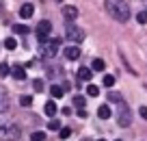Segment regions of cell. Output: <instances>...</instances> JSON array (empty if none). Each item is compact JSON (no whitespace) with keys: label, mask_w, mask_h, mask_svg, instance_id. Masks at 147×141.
I'll return each mask as SVG.
<instances>
[{"label":"cell","mask_w":147,"mask_h":141,"mask_svg":"<svg viewBox=\"0 0 147 141\" xmlns=\"http://www.w3.org/2000/svg\"><path fill=\"white\" fill-rule=\"evenodd\" d=\"M104 7H106V11H108V15H110V18H115L117 22L125 24L130 20V7H128L125 0H106Z\"/></svg>","instance_id":"6da1fadb"},{"label":"cell","mask_w":147,"mask_h":141,"mask_svg":"<svg viewBox=\"0 0 147 141\" xmlns=\"http://www.w3.org/2000/svg\"><path fill=\"white\" fill-rule=\"evenodd\" d=\"M0 139H2V141H18V139H20V128H18V124L0 122Z\"/></svg>","instance_id":"7a4b0ae2"},{"label":"cell","mask_w":147,"mask_h":141,"mask_svg":"<svg viewBox=\"0 0 147 141\" xmlns=\"http://www.w3.org/2000/svg\"><path fill=\"white\" fill-rule=\"evenodd\" d=\"M61 48V39H46L41 44V50H39V54L43 57V59H54L56 52H59Z\"/></svg>","instance_id":"3957f363"},{"label":"cell","mask_w":147,"mask_h":141,"mask_svg":"<svg viewBox=\"0 0 147 141\" xmlns=\"http://www.w3.org/2000/svg\"><path fill=\"white\" fill-rule=\"evenodd\" d=\"M117 124H119L121 128H128L130 124H132V113H130L128 104H125L123 100L119 102V109H117Z\"/></svg>","instance_id":"277c9868"},{"label":"cell","mask_w":147,"mask_h":141,"mask_svg":"<svg viewBox=\"0 0 147 141\" xmlns=\"http://www.w3.org/2000/svg\"><path fill=\"white\" fill-rule=\"evenodd\" d=\"M65 37H67L69 41H76V44H78V41H82L84 39V31L80 26H76V24H65Z\"/></svg>","instance_id":"5b68a950"},{"label":"cell","mask_w":147,"mask_h":141,"mask_svg":"<svg viewBox=\"0 0 147 141\" xmlns=\"http://www.w3.org/2000/svg\"><path fill=\"white\" fill-rule=\"evenodd\" d=\"M50 33H52V24L48 22V20L39 22V26H37V39H39V41L43 44V41L48 39V35H50Z\"/></svg>","instance_id":"8992f818"},{"label":"cell","mask_w":147,"mask_h":141,"mask_svg":"<svg viewBox=\"0 0 147 141\" xmlns=\"http://www.w3.org/2000/svg\"><path fill=\"white\" fill-rule=\"evenodd\" d=\"M11 104V98H9V91L5 89V87L0 85V113H5L7 109H9Z\"/></svg>","instance_id":"52a82bcc"},{"label":"cell","mask_w":147,"mask_h":141,"mask_svg":"<svg viewBox=\"0 0 147 141\" xmlns=\"http://www.w3.org/2000/svg\"><path fill=\"white\" fill-rule=\"evenodd\" d=\"M63 57H65V59H69V61L80 59V48H78V46H67V48L63 50Z\"/></svg>","instance_id":"ba28073f"},{"label":"cell","mask_w":147,"mask_h":141,"mask_svg":"<svg viewBox=\"0 0 147 141\" xmlns=\"http://www.w3.org/2000/svg\"><path fill=\"white\" fill-rule=\"evenodd\" d=\"M63 18L65 20H76L78 18V7H74V5H67V7H63Z\"/></svg>","instance_id":"9c48e42d"},{"label":"cell","mask_w":147,"mask_h":141,"mask_svg":"<svg viewBox=\"0 0 147 141\" xmlns=\"http://www.w3.org/2000/svg\"><path fill=\"white\" fill-rule=\"evenodd\" d=\"M32 13H35V7L30 5V2H26V5H22V9H20V18L22 20H30Z\"/></svg>","instance_id":"30bf717a"},{"label":"cell","mask_w":147,"mask_h":141,"mask_svg":"<svg viewBox=\"0 0 147 141\" xmlns=\"http://www.w3.org/2000/svg\"><path fill=\"white\" fill-rule=\"evenodd\" d=\"M56 111H59V109H56V104H54V100H48V102H46V106H43V113H46V115H48V117H52V119H54V115H56Z\"/></svg>","instance_id":"8fae6325"},{"label":"cell","mask_w":147,"mask_h":141,"mask_svg":"<svg viewBox=\"0 0 147 141\" xmlns=\"http://www.w3.org/2000/svg\"><path fill=\"white\" fill-rule=\"evenodd\" d=\"M93 78V72H91V67H80L78 69V80H84V82H89Z\"/></svg>","instance_id":"7c38bea8"},{"label":"cell","mask_w":147,"mask_h":141,"mask_svg":"<svg viewBox=\"0 0 147 141\" xmlns=\"http://www.w3.org/2000/svg\"><path fill=\"white\" fill-rule=\"evenodd\" d=\"M11 74H13L18 80H24V78H26V69H24L22 65H13V67H11Z\"/></svg>","instance_id":"4fadbf2b"},{"label":"cell","mask_w":147,"mask_h":141,"mask_svg":"<svg viewBox=\"0 0 147 141\" xmlns=\"http://www.w3.org/2000/svg\"><path fill=\"white\" fill-rule=\"evenodd\" d=\"M110 115H113V111H110L108 104H102L100 109H97V117H100V119H108Z\"/></svg>","instance_id":"5bb4252c"},{"label":"cell","mask_w":147,"mask_h":141,"mask_svg":"<svg viewBox=\"0 0 147 141\" xmlns=\"http://www.w3.org/2000/svg\"><path fill=\"white\" fill-rule=\"evenodd\" d=\"M104 67H106L104 59H93V63H91V72H102Z\"/></svg>","instance_id":"9a60e30c"},{"label":"cell","mask_w":147,"mask_h":141,"mask_svg":"<svg viewBox=\"0 0 147 141\" xmlns=\"http://www.w3.org/2000/svg\"><path fill=\"white\" fill-rule=\"evenodd\" d=\"M50 93H52V98H56V100L65 96V93H63V89H61V85H52V87H50Z\"/></svg>","instance_id":"2e32d148"},{"label":"cell","mask_w":147,"mask_h":141,"mask_svg":"<svg viewBox=\"0 0 147 141\" xmlns=\"http://www.w3.org/2000/svg\"><path fill=\"white\" fill-rule=\"evenodd\" d=\"M5 48L7 50H15V48H18V41H15L13 37H7L5 39Z\"/></svg>","instance_id":"e0dca14e"},{"label":"cell","mask_w":147,"mask_h":141,"mask_svg":"<svg viewBox=\"0 0 147 141\" xmlns=\"http://www.w3.org/2000/svg\"><path fill=\"white\" fill-rule=\"evenodd\" d=\"M74 104H76V109H78V111H82L84 104H87V100H84L82 96H76V98H74Z\"/></svg>","instance_id":"ac0fdd59"},{"label":"cell","mask_w":147,"mask_h":141,"mask_svg":"<svg viewBox=\"0 0 147 141\" xmlns=\"http://www.w3.org/2000/svg\"><path fill=\"white\" fill-rule=\"evenodd\" d=\"M13 31L18 33V35H26V33H28V26H26V24H13Z\"/></svg>","instance_id":"d6986e66"},{"label":"cell","mask_w":147,"mask_h":141,"mask_svg":"<svg viewBox=\"0 0 147 141\" xmlns=\"http://www.w3.org/2000/svg\"><path fill=\"white\" fill-rule=\"evenodd\" d=\"M30 141H46V132H41V130H35L30 135Z\"/></svg>","instance_id":"ffe728a7"},{"label":"cell","mask_w":147,"mask_h":141,"mask_svg":"<svg viewBox=\"0 0 147 141\" xmlns=\"http://www.w3.org/2000/svg\"><path fill=\"white\" fill-rule=\"evenodd\" d=\"M136 22L138 24H147V9H143V11L136 13Z\"/></svg>","instance_id":"44dd1931"},{"label":"cell","mask_w":147,"mask_h":141,"mask_svg":"<svg viewBox=\"0 0 147 141\" xmlns=\"http://www.w3.org/2000/svg\"><path fill=\"white\" fill-rule=\"evenodd\" d=\"M87 93H89L91 98H97V96H100V87H95V85H89V87H87Z\"/></svg>","instance_id":"7402d4cb"},{"label":"cell","mask_w":147,"mask_h":141,"mask_svg":"<svg viewBox=\"0 0 147 141\" xmlns=\"http://www.w3.org/2000/svg\"><path fill=\"white\" fill-rule=\"evenodd\" d=\"M11 74V65L9 63H0V76H9Z\"/></svg>","instance_id":"603a6c76"},{"label":"cell","mask_w":147,"mask_h":141,"mask_svg":"<svg viewBox=\"0 0 147 141\" xmlns=\"http://www.w3.org/2000/svg\"><path fill=\"white\" fill-rule=\"evenodd\" d=\"M32 87H35L37 93H41V91H43V80H41V78H35V80H32Z\"/></svg>","instance_id":"cb8c5ba5"},{"label":"cell","mask_w":147,"mask_h":141,"mask_svg":"<svg viewBox=\"0 0 147 141\" xmlns=\"http://www.w3.org/2000/svg\"><path fill=\"white\" fill-rule=\"evenodd\" d=\"M20 104L22 106H30L32 104V96H22L20 98Z\"/></svg>","instance_id":"d4e9b609"},{"label":"cell","mask_w":147,"mask_h":141,"mask_svg":"<svg viewBox=\"0 0 147 141\" xmlns=\"http://www.w3.org/2000/svg\"><path fill=\"white\" fill-rule=\"evenodd\" d=\"M115 85V76H104V87H113Z\"/></svg>","instance_id":"484cf974"},{"label":"cell","mask_w":147,"mask_h":141,"mask_svg":"<svg viewBox=\"0 0 147 141\" xmlns=\"http://www.w3.org/2000/svg\"><path fill=\"white\" fill-rule=\"evenodd\" d=\"M48 128H50V130H59V128H61V124L56 122V119H50V124H48Z\"/></svg>","instance_id":"4316f807"},{"label":"cell","mask_w":147,"mask_h":141,"mask_svg":"<svg viewBox=\"0 0 147 141\" xmlns=\"http://www.w3.org/2000/svg\"><path fill=\"white\" fill-rule=\"evenodd\" d=\"M108 100L110 102H121V96L119 93H108Z\"/></svg>","instance_id":"83f0119b"},{"label":"cell","mask_w":147,"mask_h":141,"mask_svg":"<svg viewBox=\"0 0 147 141\" xmlns=\"http://www.w3.org/2000/svg\"><path fill=\"white\" fill-rule=\"evenodd\" d=\"M59 135H61V139H67V137L71 135V130H69V128H63V130H59Z\"/></svg>","instance_id":"f1b7e54d"},{"label":"cell","mask_w":147,"mask_h":141,"mask_svg":"<svg viewBox=\"0 0 147 141\" xmlns=\"http://www.w3.org/2000/svg\"><path fill=\"white\" fill-rule=\"evenodd\" d=\"M138 113H141L143 119H147V106H141V109H138Z\"/></svg>","instance_id":"f546056e"},{"label":"cell","mask_w":147,"mask_h":141,"mask_svg":"<svg viewBox=\"0 0 147 141\" xmlns=\"http://www.w3.org/2000/svg\"><path fill=\"white\" fill-rule=\"evenodd\" d=\"M97 141H106V139H97Z\"/></svg>","instance_id":"4dcf8cb0"},{"label":"cell","mask_w":147,"mask_h":141,"mask_svg":"<svg viewBox=\"0 0 147 141\" xmlns=\"http://www.w3.org/2000/svg\"><path fill=\"white\" fill-rule=\"evenodd\" d=\"M56 2H63V0H56Z\"/></svg>","instance_id":"1f68e13d"},{"label":"cell","mask_w":147,"mask_h":141,"mask_svg":"<svg viewBox=\"0 0 147 141\" xmlns=\"http://www.w3.org/2000/svg\"><path fill=\"white\" fill-rule=\"evenodd\" d=\"M145 5H147V0H145Z\"/></svg>","instance_id":"d6a6232c"},{"label":"cell","mask_w":147,"mask_h":141,"mask_svg":"<svg viewBox=\"0 0 147 141\" xmlns=\"http://www.w3.org/2000/svg\"><path fill=\"white\" fill-rule=\"evenodd\" d=\"M117 141H121V139H117Z\"/></svg>","instance_id":"836d02e7"}]
</instances>
